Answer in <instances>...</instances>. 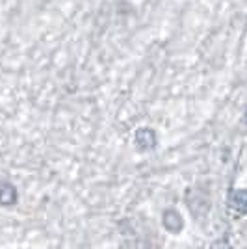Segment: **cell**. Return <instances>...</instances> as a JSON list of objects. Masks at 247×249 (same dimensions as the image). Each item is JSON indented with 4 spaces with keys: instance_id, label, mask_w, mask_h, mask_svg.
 <instances>
[{
    "instance_id": "obj_7",
    "label": "cell",
    "mask_w": 247,
    "mask_h": 249,
    "mask_svg": "<svg viewBox=\"0 0 247 249\" xmlns=\"http://www.w3.org/2000/svg\"><path fill=\"white\" fill-rule=\"evenodd\" d=\"M246 123H247V110H246Z\"/></svg>"
},
{
    "instance_id": "obj_5",
    "label": "cell",
    "mask_w": 247,
    "mask_h": 249,
    "mask_svg": "<svg viewBox=\"0 0 247 249\" xmlns=\"http://www.w3.org/2000/svg\"><path fill=\"white\" fill-rule=\"evenodd\" d=\"M17 199H19L17 188L8 180L0 182V207H13L17 203Z\"/></svg>"
},
{
    "instance_id": "obj_6",
    "label": "cell",
    "mask_w": 247,
    "mask_h": 249,
    "mask_svg": "<svg viewBox=\"0 0 247 249\" xmlns=\"http://www.w3.org/2000/svg\"><path fill=\"white\" fill-rule=\"evenodd\" d=\"M210 249H232V244H230V240L227 238V236H223V238L214 240Z\"/></svg>"
},
{
    "instance_id": "obj_1",
    "label": "cell",
    "mask_w": 247,
    "mask_h": 249,
    "mask_svg": "<svg viewBox=\"0 0 247 249\" xmlns=\"http://www.w3.org/2000/svg\"><path fill=\"white\" fill-rule=\"evenodd\" d=\"M186 205L190 207L192 214L199 218L201 214H206L208 208H210V199L203 192H195V190H190V194H186Z\"/></svg>"
},
{
    "instance_id": "obj_4",
    "label": "cell",
    "mask_w": 247,
    "mask_h": 249,
    "mask_svg": "<svg viewBox=\"0 0 247 249\" xmlns=\"http://www.w3.org/2000/svg\"><path fill=\"white\" fill-rule=\"evenodd\" d=\"M229 207L232 212H236L238 216H246L247 214V190L246 188H240L230 192L229 196Z\"/></svg>"
},
{
    "instance_id": "obj_2",
    "label": "cell",
    "mask_w": 247,
    "mask_h": 249,
    "mask_svg": "<svg viewBox=\"0 0 247 249\" xmlns=\"http://www.w3.org/2000/svg\"><path fill=\"white\" fill-rule=\"evenodd\" d=\"M162 225H164L167 232L178 234L184 229V218L180 216V212L176 208H167L164 212V216H162Z\"/></svg>"
},
{
    "instance_id": "obj_3",
    "label": "cell",
    "mask_w": 247,
    "mask_h": 249,
    "mask_svg": "<svg viewBox=\"0 0 247 249\" xmlns=\"http://www.w3.org/2000/svg\"><path fill=\"white\" fill-rule=\"evenodd\" d=\"M134 142H136V147L140 151H153L156 147V143H158V138H156V132L153 128L143 126V128H138Z\"/></svg>"
}]
</instances>
